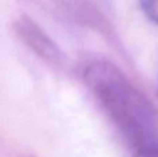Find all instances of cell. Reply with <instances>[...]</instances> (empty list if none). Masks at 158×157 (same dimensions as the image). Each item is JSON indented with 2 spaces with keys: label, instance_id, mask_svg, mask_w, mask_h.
I'll list each match as a JSON object with an SVG mask.
<instances>
[{
  "label": "cell",
  "instance_id": "3",
  "mask_svg": "<svg viewBox=\"0 0 158 157\" xmlns=\"http://www.w3.org/2000/svg\"><path fill=\"white\" fill-rule=\"evenodd\" d=\"M144 15L153 24L158 25V0H139Z\"/></svg>",
  "mask_w": 158,
  "mask_h": 157
},
{
  "label": "cell",
  "instance_id": "1",
  "mask_svg": "<svg viewBox=\"0 0 158 157\" xmlns=\"http://www.w3.org/2000/svg\"><path fill=\"white\" fill-rule=\"evenodd\" d=\"M85 82L129 142L133 153L158 145L153 103L114 64L98 61L85 70Z\"/></svg>",
  "mask_w": 158,
  "mask_h": 157
},
{
  "label": "cell",
  "instance_id": "2",
  "mask_svg": "<svg viewBox=\"0 0 158 157\" xmlns=\"http://www.w3.org/2000/svg\"><path fill=\"white\" fill-rule=\"evenodd\" d=\"M14 31L18 38L35 54L54 66H63L67 57L54 40L29 17L22 15L14 21Z\"/></svg>",
  "mask_w": 158,
  "mask_h": 157
}]
</instances>
